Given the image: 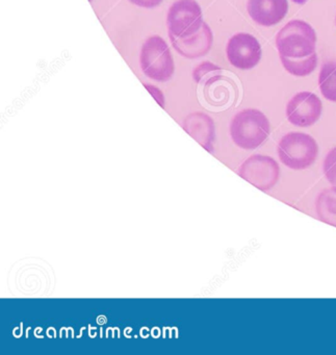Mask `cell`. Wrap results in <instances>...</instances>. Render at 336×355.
<instances>
[{"instance_id":"obj_6","label":"cell","mask_w":336,"mask_h":355,"mask_svg":"<svg viewBox=\"0 0 336 355\" xmlns=\"http://www.w3.org/2000/svg\"><path fill=\"white\" fill-rule=\"evenodd\" d=\"M238 174L258 190L269 192L279 182L281 170L274 157L253 155L242 163Z\"/></svg>"},{"instance_id":"obj_18","label":"cell","mask_w":336,"mask_h":355,"mask_svg":"<svg viewBox=\"0 0 336 355\" xmlns=\"http://www.w3.org/2000/svg\"><path fill=\"white\" fill-rule=\"evenodd\" d=\"M144 87L152 95L153 98L157 101V103L161 107H165V95H163V93L157 87L153 86V85L144 84Z\"/></svg>"},{"instance_id":"obj_3","label":"cell","mask_w":336,"mask_h":355,"mask_svg":"<svg viewBox=\"0 0 336 355\" xmlns=\"http://www.w3.org/2000/svg\"><path fill=\"white\" fill-rule=\"evenodd\" d=\"M276 46L280 57L303 59L315 53L317 35L310 24L302 20L288 22L278 33Z\"/></svg>"},{"instance_id":"obj_4","label":"cell","mask_w":336,"mask_h":355,"mask_svg":"<svg viewBox=\"0 0 336 355\" xmlns=\"http://www.w3.org/2000/svg\"><path fill=\"white\" fill-rule=\"evenodd\" d=\"M140 65L147 78L159 83L171 80L175 72L169 45L159 36H152L145 41L141 49Z\"/></svg>"},{"instance_id":"obj_20","label":"cell","mask_w":336,"mask_h":355,"mask_svg":"<svg viewBox=\"0 0 336 355\" xmlns=\"http://www.w3.org/2000/svg\"><path fill=\"white\" fill-rule=\"evenodd\" d=\"M89 1H91V3H92L93 0H89Z\"/></svg>"},{"instance_id":"obj_10","label":"cell","mask_w":336,"mask_h":355,"mask_svg":"<svg viewBox=\"0 0 336 355\" xmlns=\"http://www.w3.org/2000/svg\"><path fill=\"white\" fill-rule=\"evenodd\" d=\"M173 49L186 59L194 60L204 57L211 51L213 45V32L209 24H203L202 28L198 33L188 37V38L179 39L170 37Z\"/></svg>"},{"instance_id":"obj_9","label":"cell","mask_w":336,"mask_h":355,"mask_svg":"<svg viewBox=\"0 0 336 355\" xmlns=\"http://www.w3.org/2000/svg\"><path fill=\"white\" fill-rule=\"evenodd\" d=\"M247 11L258 26L269 28L284 19L288 12V0H248Z\"/></svg>"},{"instance_id":"obj_17","label":"cell","mask_w":336,"mask_h":355,"mask_svg":"<svg viewBox=\"0 0 336 355\" xmlns=\"http://www.w3.org/2000/svg\"><path fill=\"white\" fill-rule=\"evenodd\" d=\"M323 172L331 186L336 187V146L330 149L324 159Z\"/></svg>"},{"instance_id":"obj_19","label":"cell","mask_w":336,"mask_h":355,"mask_svg":"<svg viewBox=\"0 0 336 355\" xmlns=\"http://www.w3.org/2000/svg\"><path fill=\"white\" fill-rule=\"evenodd\" d=\"M128 1L136 7L143 8V9H154V8L159 7L163 0H128Z\"/></svg>"},{"instance_id":"obj_13","label":"cell","mask_w":336,"mask_h":355,"mask_svg":"<svg viewBox=\"0 0 336 355\" xmlns=\"http://www.w3.org/2000/svg\"><path fill=\"white\" fill-rule=\"evenodd\" d=\"M284 69L294 76L304 78L315 71L317 65V53H313L310 57L303 59H290V58L280 57Z\"/></svg>"},{"instance_id":"obj_1","label":"cell","mask_w":336,"mask_h":355,"mask_svg":"<svg viewBox=\"0 0 336 355\" xmlns=\"http://www.w3.org/2000/svg\"><path fill=\"white\" fill-rule=\"evenodd\" d=\"M271 134L267 116L256 109H246L236 114L230 123V136L236 146L254 150L263 144Z\"/></svg>"},{"instance_id":"obj_14","label":"cell","mask_w":336,"mask_h":355,"mask_svg":"<svg viewBox=\"0 0 336 355\" xmlns=\"http://www.w3.org/2000/svg\"><path fill=\"white\" fill-rule=\"evenodd\" d=\"M223 76H215L204 85V96L209 105L222 107L228 103L229 90L222 82Z\"/></svg>"},{"instance_id":"obj_2","label":"cell","mask_w":336,"mask_h":355,"mask_svg":"<svg viewBox=\"0 0 336 355\" xmlns=\"http://www.w3.org/2000/svg\"><path fill=\"white\" fill-rule=\"evenodd\" d=\"M280 162L294 171L308 169L317 161L319 145L310 135L288 132L280 139L277 146Z\"/></svg>"},{"instance_id":"obj_12","label":"cell","mask_w":336,"mask_h":355,"mask_svg":"<svg viewBox=\"0 0 336 355\" xmlns=\"http://www.w3.org/2000/svg\"><path fill=\"white\" fill-rule=\"evenodd\" d=\"M319 86L327 101L336 103V62H326L321 65Z\"/></svg>"},{"instance_id":"obj_5","label":"cell","mask_w":336,"mask_h":355,"mask_svg":"<svg viewBox=\"0 0 336 355\" xmlns=\"http://www.w3.org/2000/svg\"><path fill=\"white\" fill-rule=\"evenodd\" d=\"M203 24L202 9L196 0H176L168 11L169 37L188 38L198 33Z\"/></svg>"},{"instance_id":"obj_15","label":"cell","mask_w":336,"mask_h":355,"mask_svg":"<svg viewBox=\"0 0 336 355\" xmlns=\"http://www.w3.org/2000/svg\"><path fill=\"white\" fill-rule=\"evenodd\" d=\"M186 122L190 124L191 128L196 130L198 136L203 140L209 141L213 138L215 126L209 116L202 113H195L188 117Z\"/></svg>"},{"instance_id":"obj_7","label":"cell","mask_w":336,"mask_h":355,"mask_svg":"<svg viewBox=\"0 0 336 355\" xmlns=\"http://www.w3.org/2000/svg\"><path fill=\"white\" fill-rule=\"evenodd\" d=\"M261 53L263 51L257 39L247 33L233 35L226 46L228 62L240 70H250L257 66Z\"/></svg>"},{"instance_id":"obj_8","label":"cell","mask_w":336,"mask_h":355,"mask_svg":"<svg viewBox=\"0 0 336 355\" xmlns=\"http://www.w3.org/2000/svg\"><path fill=\"white\" fill-rule=\"evenodd\" d=\"M323 111L321 99L311 92L294 95L286 105V118L292 125L310 128L319 121Z\"/></svg>"},{"instance_id":"obj_21","label":"cell","mask_w":336,"mask_h":355,"mask_svg":"<svg viewBox=\"0 0 336 355\" xmlns=\"http://www.w3.org/2000/svg\"><path fill=\"white\" fill-rule=\"evenodd\" d=\"M335 24H336V17H335Z\"/></svg>"},{"instance_id":"obj_16","label":"cell","mask_w":336,"mask_h":355,"mask_svg":"<svg viewBox=\"0 0 336 355\" xmlns=\"http://www.w3.org/2000/svg\"><path fill=\"white\" fill-rule=\"evenodd\" d=\"M222 70L219 66L211 63V62H204L195 68L193 71V78L197 84H206L211 78L221 74Z\"/></svg>"},{"instance_id":"obj_11","label":"cell","mask_w":336,"mask_h":355,"mask_svg":"<svg viewBox=\"0 0 336 355\" xmlns=\"http://www.w3.org/2000/svg\"><path fill=\"white\" fill-rule=\"evenodd\" d=\"M315 213L324 223L336 227V187L325 188L315 199Z\"/></svg>"}]
</instances>
